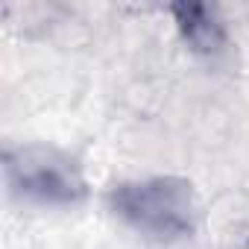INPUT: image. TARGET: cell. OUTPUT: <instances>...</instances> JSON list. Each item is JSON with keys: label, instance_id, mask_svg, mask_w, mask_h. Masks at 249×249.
Segmentation results:
<instances>
[{"label": "cell", "instance_id": "cell-3", "mask_svg": "<svg viewBox=\"0 0 249 249\" xmlns=\"http://www.w3.org/2000/svg\"><path fill=\"white\" fill-rule=\"evenodd\" d=\"M173 15H176V24H179V33L182 38L191 44L194 53H220L223 44H226V30L220 24V18L214 15V9L208 6H196V3H179L173 6Z\"/></svg>", "mask_w": 249, "mask_h": 249}, {"label": "cell", "instance_id": "cell-2", "mask_svg": "<svg viewBox=\"0 0 249 249\" xmlns=\"http://www.w3.org/2000/svg\"><path fill=\"white\" fill-rule=\"evenodd\" d=\"M6 185L15 196L38 205H76L88 188L79 164L53 147H18L3 159Z\"/></svg>", "mask_w": 249, "mask_h": 249}, {"label": "cell", "instance_id": "cell-1", "mask_svg": "<svg viewBox=\"0 0 249 249\" xmlns=\"http://www.w3.org/2000/svg\"><path fill=\"white\" fill-rule=\"evenodd\" d=\"M108 208L132 231L153 243L191 240L199 226V205L188 179L150 176L120 182L108 191Z\"/></svg>", "mask_w": 249, "mask_h": 249}]
</instances>
